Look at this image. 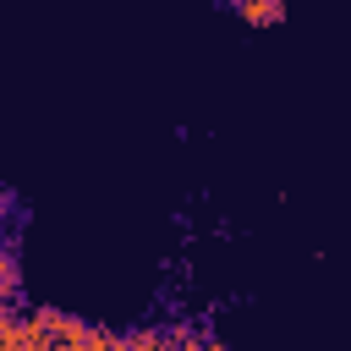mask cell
<instances>
[{
	"mask_svg": "<svg viewBox=\"0 0 351 351\" xmlns=\"http://www.w3.org/2000/svg\"><path fill=\"white\" fill-rule=\"evenodd\" d=\"M126 351H170L165 329H126Z\"/></svg>",
	"mask_w": 351,
	"mask_h": 351,
	"instance_id": "2",
	"label": "cell"
},
{
	"mask_svg": "<svg viewBox=\"0 0 351 351\" xmlns=\"http://www.w3.org/2000/svg\"><path fill=\"white\" fill-rule=\"evenodd\" d=\"M192 351H225V346H219V340H214V335H203V340H197V346H192Z\"/></svg>",
	"mask_w": 351,
	"mask_h": 351,
	"instance_id": "4",
	"label": "cell"
},
{
	"mask_svg": "<svg viewBox=\"0 0 351 351\" xmlns=\"http://www.w3.org/2000/svg\"><path fill=\"white\" fill-rule=\"evenodd\" d=\"M241 16H247V22H280V16H285V5H280V0H247V5H241Z\"/></svg>",
	"mask_w": 351,
	"mask_h": 351,
	"instance_id": "3",
	"label": "cell"
},
{
	"mask_svg": "<svg viewBox=\"0 0 351 351\" xmlns=\"http://www.w3.org/2000/svg\"><path fill=\"white\" fill-rule=\"evenodd\" d=\"M82 346H88V351H126V329H104V324H93Z\"/></svg>",
	"mask_w": 351,
	"mask_h": 351,
	"instance_id": "1",
	"label": "cell"
}]
</instances>
